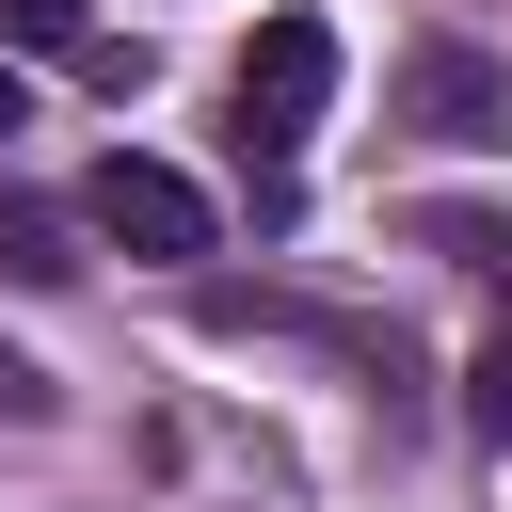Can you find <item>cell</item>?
Here are the masks:
<instances>
[{
	"instance_id": "8992f818",
	"label": "cell",
	"mask_w": 512,
	"mask_h": 512,
	"mask_svg": "<svg viewBox=\"0 0 512 512\" xmlns=\"http://www.w3.org/2000/svg\"><path fill=\"white\" fill-rule=\"evenodd\" d=\"M0 32L16 48H80V0H0Z\"/></svg>"
},
{
	"instance_id": "277c9868",
	"label": "cell",
	"mask_w": 512,
	"mask_h": 512,
	"mask_svg": "<svg viewBox=\"0 0 512 512\" xmlns=\"http://www.w3.org/2000/svg\"><path fill=\"white\" fill-rule=\"evenodd\" d=\"M0 272H16V288H64V272H80V208H32V192H16V208H0Z\"/></svg>"
},
{
	"instance_id": "52a82bcc",
	"label": "cell",
	"mask_w": 512,
	"mask_h": 512,
	"mask_svg": "<svg viewBox=\"0 0 512 512\" xmlns=\"http://www.w3.org/2000/svg\"><path fill=\"white\" fill-rule=\"evenodd\" d=\"M16 128H32V112H16V80H0V144H16Z\"/></svg>"
},
{
	"instance_id": "3957f363",
	"label": "cell",
	"mask_w": 512,
	"mask_h": 512,
	"mask_svg": "<svg viewBox=\"0 0 512 512\" xmlns=\"http://www.w3.org/2000/svg\"><path fill=\"white\" fill-rule=\"evenodd\" d=\"M400 128H432V144H480V128H512V80H496L480 48H416V64H400Z\"/></svg>"
},
{
	"instance_id": "6da1fadb",
	"label": "cell",
	"mask_w": 512,
	"mask_h": 512,
	"mask_svg": "<svg viewBox=\"0 0 512 512\" xmlns=\"http://www.w3.org/2000/svg\"><path fill=\"white\" fill-rule=\"evenodd\" d=\"M224 112H240V160L288 192V160H304V128L336 112V32L320 16H256V48L224 64Z\"/></svg>"
},
{
	"instance_id": "7a4b0ae2",
	"label": "cell",
	"mask_w": 512,
	"mask_h": 512,
	"mask_svg": "<svg viewBox=\"0 0 512 512\" xmlns=\"http://www.w3.org/2000/svg\"><path fill=\"white\" fill-rule=\"evenodd\" d=\"M80 224L112 240V256H208L224 224H208V192L176 176V160H144V144H112L96 176H80Z\"/></svg>"
},
{
	"instance_id": "5b68a950",
	"label": "cell",
	"mask_w": 512,
	"mask_h": 512,
	"mask_svg": "<svg viewBox=\"0 0 512 512\" xmlns=\"http://www.w3.org/2000/svg\"><path fill=\"white\" fill-rule=\"evenodd\" d=\"M464 416H480V432H512V320L480 336V368H464Z\"/></svg>"
}]
</instances>
